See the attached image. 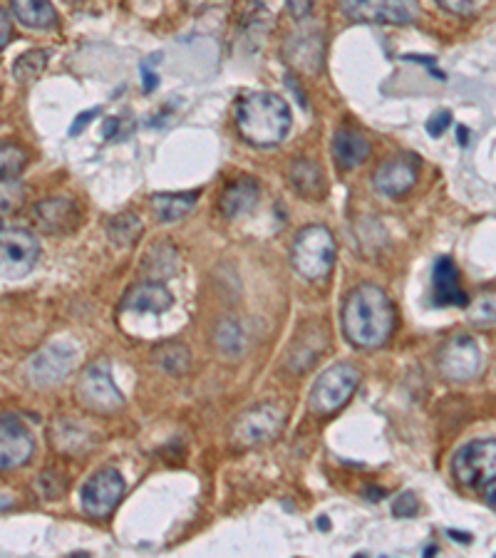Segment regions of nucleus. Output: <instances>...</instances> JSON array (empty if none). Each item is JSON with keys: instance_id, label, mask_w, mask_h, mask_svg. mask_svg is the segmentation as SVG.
I'll use <instances>...</instances> for the list:
<instances>
[{"instance_id": "1", "label": "nucleus", "mask_w": 496, "mask_h": 558, "mask_svg": "<svg viewBox=\"0 0 496 558\" xmlns=\"http://www.w3.org/2000/svg\"><path fill=\"white\" fill-rule=\"evenodd\" d=\"M395 330V308L382 288L363 283L343 306V333L355 348L372 350L387 343V338Z\"/></svg>"}, {"instance_id": "2", "label": "nucleus", "mask_w": 496, "mask_h": 558, "mask_svg": "<svg viewBox=\"0 0 496 558\" xmlns=\"http://www.w3.org/2000/svg\"><path fill=\"white\" fill-rule=\"evenodd\" d=\"M236 127L253 147H276L291 129V110L273 92H251L236 105Z\"/></svg>"}, {"instance_id": "3", "label": "nucleus", "mask_w": 496, "mask_h": 558, "mask_svg": "<svg viewBox=\"0 0 496 558\" xmlns=\"http://www.w3.org/2000/svg\"><path fill=\"white\" fill-rule=\"evenodd\" d=\"M335 256H338V246H335L333 234L325 226H308V229L298 231L296 241H293L291 258L301 276H328L333 271Z\"/></svg>"}, {"instance_id": "4", "label": "nucleus", "mask_w": 496, "mask_h": 558, "mask_svg": "<svg viewBox=\"0 0 496 558\" xmlns=\"http://www.w3.org/2000/svg\"><path fill=\"white\" fill-rule=\"evenodd\" d=\"M452 474L462 487L482 489L496 479V439H474L452 459Z\"/></svg>"}, {"instance_id": "5", "label": "nucleus", "mask_w": 496, "mask_h": 558, "mask_svg": "<svg viewBox=\"0 0 496 558\" xmlns=\"http://www.w3.org/2000/svg\"><path fill=\"white\" fill-rule=\"evenodd\" d=\"M358 385V368H353L348 363L333 365V368H328L315 380L313 390H310V410L315 415H330V412L340 410L355 395Z\"/></svg>"}, {"instance_id": "6", "label": "nucleus", "mask_w": 496, "mask_h": 558, "mask_svg": "<svg viewBox=\"0 0 496 558\" xmlns=\"http://www.w3.org/2000/svg\"><path fill=\"white\" fill-rule=\"evenodd\" d=\"M40 244L30 231L0 224V278L18 281L35 268Z\"/></svg>"}, {"instance_id": "7", "label": "nucleus", "mask_w": 496, "mask_h": 558, "mask_svg": "<svg viewBox=\"0 0 496 558\" xmlns=\"http://www.w3.org/2000/svg\"><path fill=\"white\" fill-rule=\"evenodd\" d=\"M343 13L358 23L410 25L420 15L417 0H343Z\"/></svg>"}, {"instance_id": "8", "label": "nucleus", "mask_w": 496, "mask_h": 558, "mask_svg": "<svg viewBox=\"0 0 496 558\" xmlns=\"http://www.w3.org/2000/svg\"><path fill=\"white\" fill-rule=\"evenodd\" d=\"M439 372L452 382H467L482 368V353L477 340L467 333H459L442 345L437 358Z\"/></svg>"}, {"instance_id": "9", "label": "nucleus", "mask_w": 496, "mask_h": 558, "mask_svg": "<svg viewBox=\"0 0 496 558\" xmlns=\"http://www.w3.org/2000/svg\"><path fill=\"white\" fill-rule=\"evenodd\" d=\"M122 496L124 479L120 477V472L117 469H102L95 477H90V482L82 489V509L95 519H105L117 509Z\"/></svg>"}, {"instance_id": "10", "label": "nucleus", "mask_w": 496, "mask_h": 558, "mask_svg": "<svg viewBox=\"0 0 496 558\" xmlns=\"http://www.w3.org/2000/svg\"><path fill=\"white\" fill-rule=\"evenodd\" d=\"M35 452L33 432L18 417H0V472H10L30 462Z\"/></svg>"}, {"instance_id": "11", "label": "nucleus", "mask_w": 496, "mask_h": 558, "mask_svg": "<svg viewBox=\"0 0 496 558\" xmlns=\"http://www.w3.org/2000/svg\"><path fill=\"white\" fill-rule=\"evenodd\" d=\"M283 427V412L276 405H258L244 412L234 425V442L241 447H256L276 437Z\"/></svg>"}, {"instance_id": "12", "label": "nucleus", "mask_w": 496, "mask_h": 558, "mask_svg": "<svg viewBox=\"0 0 496 558\" xmlns=\"http://www.w3.org/2000/svg\"><path fill=\"white\" fill-rule=\"evenodd\" d=\"M77 395H80L82 405L95 412H115L124 405L122 392L117 390L115 380L105 370V365H92L85 370V375L80 377V385H77Z\"/></svg>"}, {"instance_id": "13", "label": "nucleus", "mask_w": 496, "mask_h": 558, "mask_svg": "<svg viewBox=\"0 0 496 558\" xmlns=\"http://www.w3.org/2000/svg\"><path fill=\"white\" fill-rule=\"evenodd\" d=\"M72 365H75V355H72L70 345L53 343L45 345L43 350H38V353L30 358L28 375L38 387H50L65 380V375L72 370Z\"/></svg>"}, {"instance_id": "14", "label": "nucleus", "mask_w": 496, "mask_h": 558, "mask_svg": "<svg viewBox=\"0 0 496 558\" xmlns=\"http://www.w3.org/2000/svg\"><path fill=\"white\" fill-rule=\"evenodd\" d=\"M417 174H420V164L412 157H395L390 162H382L377 172L372 174V184L382 196H397L407 194L412 186L417 184Z\"/></svg>"}, {"instance_id": "15", "label": "nucleus", "mask_w": 496, "mask_h": 558, "mask_svg": "<svg viewBox=\"0 0 496 558\" xmlns=\"http://www.w3.org/2000/svg\"><path fill=\"white\" fill-rule=\"evenodd\" d=\"M35 224L45 234H65L72 231L80 221V211H77L75 201L65 199V196H55V199H43L35 204L33 209Z\"/></svg>"}, {"instance_id": "16", "label": "nucleus", "mask_w": 496, "mask_h": 558, "mask_svg": "<svg viewBox=\"0 0 496 558\" xmlns=\"http://www.w3.org/2000/svg\"><path fill=\"white\" fill-rule=\"evenodd\" d=\"M432 303L434 306H469V296L462 291L459 271L452 258H437L432 271Z\"/></svg>"}, {"instance_id": "17", "label": "nucleus", "mask_w": 496, "mask_h": 558, "mask_svg": "<svg viewBox=\"0 0 496 558\" xmlns=\"http://www.w3.org/2000/svg\"><path fill=\"white\" fill-rule=\"evenodd\" d=\"M333 157L343 172H353L370 157V142L355 129H338L333 137Z\"/></svg>"}, {"instance_id": "18", "label": "nucleus", "mask_w": 496, "mask_h": 558, "mask_svg": "<svg viewBox=\"0 0 496 558\" xmlns=\"http://www.w3.org/2000/svg\"><path fill=\"white\" fill-rule=\"evenodd\" d=\"M174 298L162 283H139L134 286L132 291L124 296L122 301V310H134V313H164V310L172 308Z\"/></svg>"}, {"instance_id": "19", "label": "nucleus", "mask_w": 496, "mask_h": 558, "mask_svg": "<svg viewBox=\"0 0 496 558\" xmlns=\"http://www.w3.org/2000/svg\"><path fill=\"white\" fill-rule=\"evenodd\" d=\"M258 196H261V191H258V184L253 179H239V182L231 184L224 191V196H221V211L229 219H239V216L256 209Z\"/></svg>"}, {"instance_id": "20", "label": "nucleus", "mask_w": 496, "mask_h": 558, "mask_svg": "<svg viewBox=\"0 0 496 558\" xmlns=\"http://www.w3.org/2000/svg\"><path fill=\"white\" fill-rule=\"evenodd\" d=\"M13 5V15L33 30H50L58 23V13L50 5V0H10Z\"/></svg>"}, {"instance_id": "21", "label": "nucleus", "mask_w": 496, "mask_h": 558, "mask_svg": "<svg viewBox=\"0 0 496 558\" xmlns=\"http://www.w3.org/2000/svg\"><path fill=\"white\" fill-rule=\"evenodd\" d=\"M199 194H154L152 196V211L162 224H172V221H182L186 214L196 206Z\"/></svg>"}, {"instance_id": "22", "label": "nucleus", "mask_w": 496, "mask_h": 558, "mask_svg": "<svg viewBox=\"0 0 496 558\" xmlns=\"http://www.w3.org/2000/svg\"><path fill=\"white\" fill-rule=\"evenodd\" d=\"M291 182L303 196H308V199H320V196L325 194L323 172H320L318 164L310 162V159H298V162H293Z\"/></svg>"}, {"instance_id": "23", "label": "nucleus", "mask_w": 496, "mask_h": 558, "mask_svg": "<svg viewBox=\"0 0 496 558\" xmlns=\"http://www.w3.org/2000/svg\"><path fill=\"white\" fill-rule=\"evenodd\" d=\"M48 50H30V53H23L13 65V77L20 82V85H28V82H35L48 67Z\"/></svg>"}, {"instance_id": "24", "label": "nucleus", "mask_w": 496, "mask_h": 558, "mask_svg": "<svg viewBox=\"0 0 496 558\" xmlns=\"http://www.w3.org/2000/svg\"><path fill=\"white\" fill-rule=\"evenodd\" d=\"M107 234H110V241L117 246H132L134 241L142 236V224L134 214H122L115 216L107 226Z\"/></svg>"}, {"instance_id": "25", "label": "nucleus", "mask_w": 496, "mask_h": 558, "mask_svg": "<svg viewBox=\"0 0 496 558\" xmlns=\"http://www.w3.org/2000/svg\"><path fill=\"white\" fill-rule=\"evenodd\" d=\"M28 164V154L23 147H18L15 142H3L0 139V179H13Z\"/></svg>"}, {"instance_id": "26", "label": "nucleus", "mask_w": 496, "mask_h": 558, "mask_svg": "<svg viewBox=\"0 0 496 558\" xmlns=\"http://www.w3.org/2000/svg\"><path fill=\"white\" fill-rule=\"evenodd\" d=\"M469 323L477 328H494L496 325V293H484V296L474 298L467 310Z\"/></svg>"}, {"instance_id": "27", "label": "nucleus", "mask_w": 496, "mask_h": 558, "mask_svg": "<svg viewBox=\"0 0 496 558\" xmlns=\"http://www.w3.org/2000/svg\"><path fill=\"white\" fill-rule=\"evenodd\" d=\"M157 360L162 363V368L172 375H182L189 365V350L182 348V345H164L162 350L157 353Z\"/></svg>"}, {"instance_id": "28", "label": "nucleus", "mask_w": 496, "mask_h": 558, "mask_svg": "<svg viewBox=\"0 0 496 558\" xmlns=\"http://www.w3.org/2000/svg\"><path fill=\"white\" fill-rule=\"evenodd\" d=\"M417 511H420V501H417L415 494L405 492L392 501V514L400 516V519H405V516H415Z\"/></svg>"}, {"instance_id": "29", "label": "nucleus", "mask_w": 496, "mask_h": 558, "mask_svg": "<svg viewBox=\"0 0 496 558\" xmlns=\"http://www.w3.org/2000/svg\"><path fill=\"white\" fill-rule=\"evenodd\" d=\"M216 338H219V345L221 348L226 350V353H231L234 355V345L231 343H236L239 345V350L244 348V335H241V330H239V325H231V335H229V330H226V325L221 323L219 325V333H216Z\"/></svg>"}, {"instance_id": "30", "label": "nucleus", "mask_w": 496, "mask_h": 558, "mask_svg": "<svg viewBox=\"0 0 496 558\" xmlns=\"http://www.w3.org/2000/svg\"><path fill=\"white\" fill-rule=\"evenodd\" d=\"M449 124H452V112L447 110L434 112L430 120H427V134H430V137H442V134L447 132Z\"/></svg>"}, {"instance_id": "31", "label": "nucleus", "mask_w": 496, "mask_h": 558, "mask_svg": "<svg viewBox=\"0 0 496 558\" xmlns=\"http://www.w3.org/2000/svg\"><path fill=\"white\" fill-rule=\"evenodd\" d=\"M437 5L442 10H447V13L469 15L474 10V5H477V0H437Z\"/></svg>"}, {"instance_id": "32", "label": "nucleus", "mask_w": 496, "mask_h": 558, "mask_svg": "<svg viewBox=\"0 0 496 558\" xmlns=\"http://www.w3.org/2000/svg\"><path fill=\"white\" fill-rule=\"evenodd\" d=\"M286 5H288V10H291L293 18L303 20V18H308L310 13H313L315 0H286Z\"/></svg>"}, {"instance_id": "33", "label": "nucleus", "mask_w": 496, "mask_h": 558, "mask_svg": "<svg viewBox=\"0 0 496 558\" xmlns=\"http://www.w3.org/2000/svg\"><path fill=\"white\" fill-rule=\"evenodd\" d=\"M97 115H100V107H95V110H90V112H82V115L75 120V124H72V127H70L72 137H75V134H80L82 127H87V124L95 120Z\"/></svg>"}, {"instance_id": "34", "label": "nucleus", "mask_w": 496, "mask_h": 558, "mask_svg": "<svg viewBox=\"0 0 496 558\" xmlns=\"http://www.w3.org/2000/svg\"><path fill=\"white\" fill-rule=\"evenodd\" d=\"M10 33H13V28H10V20L8 15H5V10L0 8V53L5 50V45H8L10 40Z\"/></svg>"}, {"instance_id": "35", "label": "nucleus", "mask_w": 496, "mask_h": 558, "mask_svg": "<svg viewBox=\"0 0 496 558\" xmlns=\"http://www.w3.org/2000/svg\"><path fill=\"white\" fill-rule=\"evenodd\" d=\"M482 492H484V499H487V504L492 506V509H496V479L494 482H489L487 487H482Z\"/></svg>"}, {"instance_id": "36", "label": "nucleus", "mask_w": 496, "mask_h": 558, "mask_svg": "<svg viewBox=\"0 0 496 558\" xmlns=\"http://www.w3.org/2000/svg\"><path fill=\"white\" fill-rule=\"evenodd\" d=\"M449 536H452L454 541H459V544H469V541H472V534H462V531H449Z\"/></svg>"}, {"instance_id": "37", "label": "nucleus", "mask_w": 496, "mask_h": 558, "mask_svg": "<svg viewBox=\"0 0 496 558\" xmlns=\"http://www.w3.org/2000/svg\"><path fill=\"white\" fill-rule=\"evenodd\" d=\"M10 504H13V499H10V496H0V511L10 509Z\"/></svg>"}, {"instance_id": "38", "label": "nucleus", "mask_w": 496, "mask_h": 558, "mask_svg": "<svg viewBox=\"0 0 496 558\" xmlns=\"http://www.w3.org/2000/svg\"><path fill=\"white\" fill-rule=\"evenodd\" d=\"M467 142H469V132H464V127H462V129H459V144L464 147Z\"/></svg>"}]
</instances>
